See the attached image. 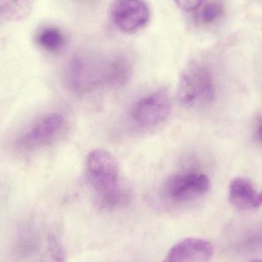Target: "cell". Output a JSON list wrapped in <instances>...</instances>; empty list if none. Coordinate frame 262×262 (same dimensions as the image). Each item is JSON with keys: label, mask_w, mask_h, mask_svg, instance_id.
I'll use <instances>...</instances> for the list:
<instances>
[{"label": "cell", "mask_w": 262, "mask_h": 262, "mask_svg": "<svg viewBox=\"0 0 262 262\" xmlns=\"http://www.w3.org/2000/svg\"><path fill=\"white\" fill-rule=\"evenodd\" d=\"M130 63L124 57L93 59L75 57L67 69V83L77 93H86L105 85L124 84L130 78Z\"/></svg>", "instance_id": "cell-1"}, {"label": "cell", "mask_w": 262, "mask_h": 262, "mask_svg": "<svg viewBox=\"0 0 262 262\" xmlns=\"http://www.w3.org/2000/svg\"><path fill=\"white\" fill-rule=\"evenodd\" d=\"M89 180L101 203L108 207L118 206L124 199L120 186L119 166L115 157L105 149H98L88 155Z\"/></svg>", "instance_id": "cell-2"}, {"label": "cell", "mask_w": 262, "mask_h": 262, "mask_svg": "<svg viewBox=\"0 0 262 262\" xmlns=\"http://www.w3.org/2000/svg\"><path fill=\"white\" fill-rule=\"evenodd\" d=\"M212 75L206 67L200 64L189 66L182 74L177 89L178 101L183 105L208 104L214 97Z\"/></svg>", "instance_id": "cell-3"}, {"label": "cell", "mask_w": 262, "mask_h": 262, "mask_svg": "<svg viewBox=\"0 0 262 262\" xmlns=\"http://www.w3.org/2000/svg\"><path fill=\"white\" fill-rule=\"evenodd\" d=\"M64 125V118L61 114L45 115L21 134L18 140V146L26 150L44 147L58 137Z\"/></svg>", "instance_id": "cell-4"}, {"label": "cell", "mask_w": 262, "mask_h": 262, "mask_svg": "<svg viewBox=\"0 0 262 262\" xmlns=\"http://www.w3.org/2000/svg\"><path fill=\"white\" fill-rule=\"evenodd\" d=\"M110 17L121 32L134 34L149 21V8L143 0H115L111 6Z\"/></svg>", "instance_id": "cell-5"}, {"label": "cell", "mask_w": 262, "mask_h": 262, "mask_svg": "<svg viewBox=\"0 0 262 262\" xmlns=\"http://www.w3.org/2000/svg\"><path fill=\"white\" fill-rule=\"evenodd\" d=\"M172 111L170 95L166 91L154 92L139 100L133 107L131 117L141 127H151L163 122Z\"/></svg>", "instance_id": "cell-6"}, {"label": "cell", "mask_w": 262, "mask_h": 262, "mask_svg": "<svg viewBox=\"0 0 262 262\" xmlns=\"http://www.w3.org/2000/svg\"><path fill=\"white\" fill-rule=\"evenodd\" d=\"M210 188L207 176L188 172L171 176L166 183V193L174 201L187 202L206 193Z\"/></svg>", "instance_id": "cell-7"}, {"label": "cell", "mask_w": 262, "mask_h": 262, "mask_svg": "<svg viewBox=\"0 0 262 262\" xmlns=\"http://www.w3.org/2000/svg\"><path fill=\"white\" fill-rule=\"evenodd\" d=\"M213 255V247L202 238H188L174 245L162 262H208Z\"/></svg>", "instance_id": "cell-8"}, {"label": "cell", "mask_w": 262, "mask_h": 262, "mask_svg": "<svg viewBox=\"0 0 262 262\" xmlns=\"http://www.w3.org/2000/svg\"><path fill=\"white\" fill-rule=\"evenodd\" d=\"M229 200L238 210L258 209L262 206V191L256 190L249 180L237 177L231 182Z\"/></svg>", "instance_id": "cell-9"}, {"label": "cell", "mask_w": 262, "mask_h": 262, "mask_svg": "<svg viewBox=\"0 0 262 262\" xmlns=\"http://www.w3.org/2000/svg\"><path fill=\"white\" fill-rule=\"evenodd\" d=\"M35 0H0V21L17 23L32 13Z\"/></svg>", "instance_id": "cell-10"}, {"label": "cell", "mask_w": 262, "mask_h": 262, "mask_svg": "<svg viewBox=\"0 0 262 262\" xmlns=\"http://www.w3.org/2000/svg\"><path fill=\"white\" fill-rule=\"evenodd\" d=\"M37 44L41 49L49 52H57L66 44V36L62 31L53 26L44 28L37 33L35 37Z\"/></svg>", "instance_id": "cell-11"}, {"label": "cell", "mask_w": 262, "mask_h": 262, "mask_svg": "<svg viewBox=\"0 0 262 262\" xmlns=\"http://www.w3.org/2000/svg\"><path fill=\"white\" fill-rule=\"evenodd\" d=\"M38 262H66V252L53 235L48 238L47 246Z\"/></svg>", "instance_id": "cell-12"}, {"label": "cell", "mask_w": 262, "mask_h": 262, "mask_svg": "<svg viewBox=\"0 0 262 262\" xmlns=\"http://www.w3.org/2000/svg\"><path fill=\"white\" fill-rule=\"evenodd\" d=\"M224 8L220 1H212L204 6L201 12L202 21L206 24L215 23L221 17Z\"/></svg>", "instance_id": "cell-13"}, {"label": "cell", "mask_w": 262, "mask_h": 262, "mask_svg": "<svg viewBox=\"0 0 262 262\" xmlns=\"http://www.w3.org/2000/svg\"><path fill=\"white\" fill-rule=\"evenodd\" d=\"M176 4L186 12H194L197 10L203 4L204 0H174Z\"/></svg>", "instance_id": "cell-14"}, {"label": "cell", "mask_w": 262, "mask_h": 262, "mask_svg": "<svg viewBox=\"0 0 262 262\" xmlns=\"http://www.w3.org/2000/svg\"><path fill=\"white\" fill-rule=\"evenodd\" d=\"M258 134H259L260 139L262 141V124L260 125L259 130H258Z\"/></svg>", "instance_id": "cell-15"}, {"label": "cell", "mask_w": 262, "mask_h": 262, "mask_svg": "<svg viewBox=\"0 0 262 262\" xmlns=\"http://www.w3.org/2000/svg\"><path fill=\"white\" fill-rule=\"evenodd\" d=\"M252 262H262V260H255V261H252Z\"/></svg>", "instance_id": "cell-16"}]
</instances>
